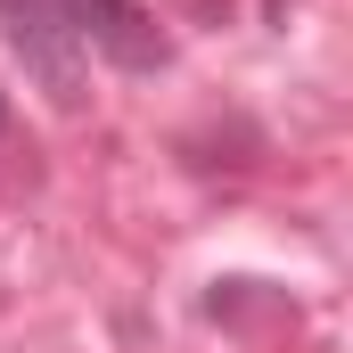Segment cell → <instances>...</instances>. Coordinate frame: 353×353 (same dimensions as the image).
I'll use <instances>...</instances> for the list:
<instances>
[{
  "label": "cell",
  "instance_id": "obj_1",
  "mask_svg": "<svg viewBox=\"0 0 353 353\" xmlns=\"http://www.w3.org/2000/svg\"><path fill=\"white\" fill-rule=\"evenodd\" d=\"M0 17H8L17 58L74 107V99H83V66H74V58H83V33H74V17H66L58 0H0Z\"/></svg>",
  "mask_w": 353,
  "mask_h": 353
},
{
  "label": "cell",
  "instance_id": "obj_2",
  "mask_svg": "<svg viewBox=\"0 0 353 353\" xmlns=\"http://www.w3.org/2000/svg\"><path fill=\"white\" fill-rule=\"evenodd\" d=\"M66 17H74L83 50H107V58L132 66V74L165 58V41H157V25L140 17V0H66Z\"/></svg>",
  "mask_w": 353,
  "mask_h": 353
}]
</instances>
